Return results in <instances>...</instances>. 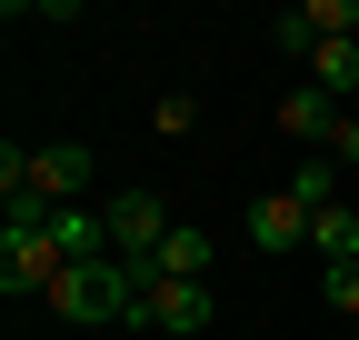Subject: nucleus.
<instances>
[{
	"instance_id": "9",
	"label": "nucleus",
	"mask_w": 359,
	"mask_h": 340,
	"mask_svg": "<svg viewBox=\"0 0 359 340\" xmlns=\"http://www.w3.org/2000/svg\"><path fill=\"white\" fill-rule=\"evenodd\" d=\"M150 270H160V280H200V270H210V230H200V221H180V230L160 240V261H150Z\"/></svg>"
},
{
	"instance_id": "14",
	"label": "nucleus",
	"mask_w": 359,
	"mask_h": 340,
	"mask_svg": "<svg viewBox=\"0 0 359 340\" xmlns=\"http://www.w3.org/2000/svg\"><path fill=\"white\" fill-rule=\"evenodd\" d=\"M320 301H330L339 320H359V270H320Z\"/></svg>"
},
{
	"instance_id": "7",
	"label": "nucleus",
	"mask_w": 359,
	"mask_h": 340,
	"mask_svg": "<svg viewBox=\"0 0 359 340\" xmlns=\"http://www.w3.org/2000/svg\"><path fill=\"white\" fill-rule=\"evenodd\" d=\"M309 250H320V270H359V210L330 200L320 221H309Z\"/></svg>"
},
{
	"instance_id": "13",
	"label": "nucleus",
	"mask_w": 359,
	"mask_h": 340,
	"mask_svg": "<svg viewBox=\"0 0 359 340\" xmlns=\"http://www.w3.org/2000/svg\"><path fill=\"white\" fill-rule=\"evenodd\" d=\"M150 131H160V140H190V131H200V100H180V91H170V100L150 110Z\"/></svg>"
},
{
	"instance_id": "5",
	"label": "nucleus",
	"mask_w": 359,
	"mask_h": 340,
	"mask_svg": "<svg viewBox=\"0 0 359 340\" xmlns=\"http://www.w3.org/2000/svg\"><path fill=\"white\" fill-rule=\"evenodd\" d=\"M250 240H259V250H309V210H299L290 190H259V200H250Z\"/></svg>"
},
{
	"instance_id": "10",
	"label": "nucleus",
	"mask_w": 359,
	"mask_h": 340,
	"mask_svg": "<svg viewBox=\"0 0 359 340\" xmlns=\"http://www.w3.org/2000/svg\"><path fill=\"white\" fill-rule=\"evenodd\" d=\"M309 80H320L330 100H349V91H359V40H320V60H309Z\"/></svg>"
},
{
	"instance_id": "4",
	"label": "nucleus",
	"mask_w": 359,
	"mask_h": 340,
	"mask_svg": "<svg viewBox=\"0 0 359 340\" xmlns=\"http://www.w3.org/2000/svg\"><path fill=\"white\" fill-rule=\"evenodd\" d=\"M90 170H100V160H90L80 140H50V150H30V190L50 200V210H80V190H90Z\"/></svg>"
},
{
	"instance_id": "8",
	"label": "nucleus",
	"mask_w": 359,
	"mask_h": 340,
	"mask_svg": "<svg viewBox=\"0 0 359 340\" xmlns=\"http://www.w3.org/2000/svg\"><path fill=\"white\" fill-rule=\"evenodd\" d=\"M290 200L309 210V221H320V210L339 200V160H330V150H299V170H290Z\"/></svg>"
},
{
	"instance_id": "11",
	"label": "nucleus",
	"mask_w": 359,
	"mask_h": 340,
	"mask_svg": "<svg viewBox=\"0 0 359 340\" xmlns=\"http://www.w3.org/2000/svg\"><path fill=\"white\" fill-rule=\"evenodd\" d=\"M269 51H290V60H320V30H309V11H280V20H269Z\"/></svg>"
},
{
	"instance_id": "2",
	"label": "nucleus",
	"mask_w": 359,
	"mask_h": 340,
	"mask_svg": "<svg viewBox=\"0 0 359 340\" xmlns=\"http://www.w3.org/2000/svg\"><path fill=\"white\" fill-rule=\"evenodd\" d=\"M60 270H70V261H60L50 221H40V230H0V290H11V301H50Z\"/></svg>"
},
{
	"instance_id": "12",
	"label": "nucleus",
	"mask_w": 359,
	"mask_h": 340,
	"mask_svg": "<svg viewBox=\"0 0 359 340\" xmlns=\"http://www.w3.org/2000/svg\"><path fill=\"white\" fill-rule=\"evenodd\" d=\"M299 11H309L320 40H359V0H299Z\"/></svg>"
},
{
	"instance_id": "1",
	"label": "nucleus",
	"mask_w": 359,
	"mask_h": 340,
	"mask_svg": "<svg viewBox=\"0 0 359 340\" xmlns=\"http://www.w3.org/2000/svg\"><path fill=\"white\" fill-rule=\"evenodd\" d=\"M100 221H110V261H140V270L160 261V240L180 230L160 190H110V200H100Z\"/></svg>"
},
{
	"instance_id": "15",
	"label": "nucleus",
	"mask_w": 359,
	"mask_h": 340,
	"mask_svg": "<svg viewBox=\"0 0 359 340\" xmlns=\"http://www.w3.org/2000/svg\"><path fill=\"white\" fill-rule=\"evenodd\" d=\"M330 160H339V170H359V110H339V131H330Z\"/></svg>"
},
{
	"instance_id": "6",
	"label": "nucleus",
	"mask_w": 359,
	"mask_h": 340,
	"mask_svg": "<svg viewBox=\"0 0 359 340\" xmlns=\"http://www.w3.org/2000/svg\"><path fill=\"white\" fill-rule=\"evenodd\" d=\"M280 131H290V140H309V150H330V131H339V100L320 91V80H299V91L280 100Z\"/></svg>"
},
{
	"instance_id": "3",
	"label": "nucleus",
	"mask_w": 359,
	"mask_h": 340,
	"mask_svg": "<svg viewBox=\"0 0 359 340\" xmlns=\"http://www.w3.org/2000/svg\"><path fill=\"white\" fill-rule=\"evenodd\" d=\"M140 330H170V340H200V330H210V280H160V270H150V301H140Z\"/></svg>"
}]
</instances>
